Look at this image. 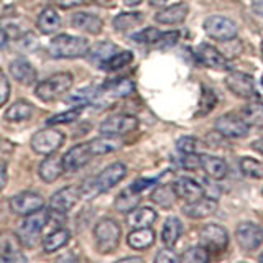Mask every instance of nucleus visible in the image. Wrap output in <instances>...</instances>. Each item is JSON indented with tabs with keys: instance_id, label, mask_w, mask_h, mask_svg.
I'll list each match as a JSON object with an SVG mask.
<instances>
[{
	"instance_id": "c756f323",
	"label": "nucleus",
	"mask_w": 263,
	"mask_h": 263,
	"mask_svg": "<svg viewBox=\"0 0 263 263\" xmlns=\"http://www.w3.org/2000/svg\"><path fill=\"white\" fill-rule=\"evenodd\" d=\"M127 243L134 250H145L155 243V232L150 227L134 229L127 237Z\"/></svg>"
},
{
	"instance_id": "3c124183",
	"label": "nucleus",
	"mask_w": 263,
	"mask_h": 263,
	"mask_svg": "<svg viewBox=\"0 0 263 263\" xmlns=\"http://www.w3.org/2000/svg\"><path fill=\"white\" fill-rule=\"evenodd\" d=\"M155 184V179H146V178H140V179H137V181H134L132 183V189L134 191H137V193H142V191H145V189H148L150 186H153Z\"/></svg>"
},
{
	"instance_id": "49530a36",
	"label": "nucleus",
	"mask_w": 263,
	"mask_h": 263,
	"mask_svg": "<svg viewBox=\"0 0 263 263\" xmlns=\"http://www.w3.org/2000/svg\"><path fill=\"white\" fill-rule=\"evenodd\" d=\"M178 40H179V31H164V33H161L156 46L160 49H168L171 46H175L178 43Z\"/></svg>"
},
{
	"instance_id": "b1692460",
	"label": "nucleus",
	"mask_w": 263,
	"mask_h": 263,
	"mask_svg": "<svg viewBox=\"0 0 263 263\" xmlns=\"http://www.w3.org/2000/svg\"><path fill=\"white\" fill-rule=\"evenodd\" d=\"M72 27L86 31L89 35H99V33L102 31L104 23L97 15L87 13V12H79V13H74V16H72Z\"/></svg>"
},
{
	"instance_id": "c03bdc74",
	"label": "nucleus",
	"mask_w": 263,
	"mask_h": 263,
	"mask_svg": "<svg viewBox=\"0 0 263 263\" xmlns=\"http://www.w3.org/2000/svg\"><path fill=\"white\" fill-rule=\"evenodd\" d=\"M202 146V142L196 137H181L176 142V148L181 153H197Z\"/></svg>"
},
{
	"instance_id": "ea45409f",
	"label": "nucleus",
	"mask_w": 263,
	"mask_h": 263,
	"mask_svg": "<svg viewBox=\"0 0 263 263\" xmlns=\"http://www.w3.org/2000/svg\"><path fill=\"white\" fill-rule=\"evenodd\" d=\"M240 170L243 175L249 178H253V179L263 178V164L258 160L250 158V156H245V158L240 160Z\"/></svg>"
},
{
	"instance_id": "37998d69",
	"label": "nucleus",
	"mask_w": 263,
	"mask_h": 263,
	"mask_svg": "<svg viewBox=\"0 0 263 263\" xmlns=\"http://www.w3.org/2000/svg\"><path fill=\"white\" fill-rule=\"evenodd\" d=\"M217 104V96L214 92L212 89L209 87H202V92H201V101H199V112L201 115H208L214 107Z\"/></svg>"
},
{
	"instance_id": "473e14b6",
	"label": "nucleus",
	"mask_w": 263,
	"mask_h": 263,
	"mask_svg": "<svg viewBox=\"0 0 263 263\" xmlns=\"http://www.w3.org/2000/svg\"><path fill=\"white\" fill-rule=\"evenodd\" d=\"M140 199H142V197H140V193L134 191L132 187H127L117 196L114 205L119 212H130L140 204Z\"/></svg>"
},
{
	"instance_id": "393cba45",
	"label": "nucleus",
	"mask_w": 263,
	"mask_h": 263,
	"mask_svg": "<svg viewBox=\"0 0 263 263\" xmlns=\"http://www.w3.org/2000/svg\"><path fill=\"white\" fill-rule=\"evenodd\" d=\"M115 53H117V46L114 43H110V41H101V43L92 46V49H89L86 56L90 63L97 66V68H102L105 61L110 60Z\"/></svg>"
},
{
	"instance_id": "e433bc0d",
	"label": "nucleus",
	"mask_w": 263,
	"mask_h": 263,
	"mask_svg": "<svg viewBox=\"0 0 263 263\" xmlns=\"http://www.w3.org/2000/svg\"><path fill=\"white\" fill-rule=\"evenodd\" d=\"M176 197L178 196H176L175 186H173V184H161L152 193V201L155 204L161 205V208H164V209L171 208V205L175 204Z\"/></svg>"
},
{
	"instance_id": "6ab92c4d",
	"label": "nucleus",
	"mask_w": 263,
	"mask_h": 263,
	"mask_svg": "<svg viewBox=\"0 0 263 263\" xmlns=\"http://www.w3.org/2000/svg\"><path fill=\"white\" fill-rule=\"evenodd\" d=\"M125 176H127V166L123 163L117 161L104 168L101 175L96 176V181L99 187H101V191L105 193V191H109V189H112L115 184H119Z\"/></svg>"
},
{
	"instance_id": "412c9836",
	"label": "nucleus",
	"mask_w": 263,
	"mask_h": 263,
	"mask_svg": "<svg viewBox=\"0 0 263 263\" xmlns=\"http://www.w3.org/2000/svg\"><path fill=\"white\" fill-rule=\"evenodd\" d=\"M10 74L23 86H31L33 82H36V69L25 58H16L10 63Z\"/></svg>"
},
{
	"instance_id": "7c9ffc66",
	"label": "nucleus",
	"mask_w": 263,
	"mask_h": 263,
	"mask_svg": "<svg viewBox=\"0 0 263 263\" xmlns=\"http://www.w3.org/2000/svg\"><path fill=\"white\" fill-rule=\"evenodd\" d=\"M156 220V212L152 208H140L128 212L127 216V224L132 229H142V227H150Z\"/></svg>"
},
{
	"instance_id": "9b49d317",
	"label": "nucleus",
	"mask_w": 263,
	"mask_h": 263,
	"mask_svg": "<svg viewBox=\"0 0 263 263\" xmlns=\"http://www.w3.org/2000/svg\"><path fill=\"white\" fill-rule=\"evenodd\" d=\"M235 238L242 250L252 252L263 243V230L253 222H243L235 229Z\"/></svg>"
},
{
	"instance_id": "72a5a7b5",
	"label": "nucleus",
	"mask_w": 263,
	"mask_h": 263,
	"mask_svg": "<svg viewBox=\"0 0 263 263\" xmlns=\"http://www.w3.org/2000/svg\"><path fill=\"white\" fill-rule=\"evenodd\" d=\"M33 114V105L27 101H16L5 110V119L8 122H23L28 120Z\"/></svg>"
},
{
	"instance_id": "8fccbe9b",
	"label": "nucleus",
	"mask_w": 263,
	"mask_h": 263,
	"mask_svg": "<svg viewBox=\"0 0 263 263\" xmlns=\"http://www.w3.org/2000/svg\"><path fill=\"white\" fill-rule=\"evenodd\" d=\"M8 97H10V84H8V79L5 74L0 71V107L5 105Z\"/></svg>"
},
{
	"instance_id": "e2e57ef3",
	"label": "nucleus",
	"mask_w": 263,
	"mask_h": 263,
	"mask_svg": "<svg viewBox=\"0 0 263 263\" xmlns=\"http://www.w3.org/2000/svg\"><path fill=\"white\" fill-rule=\"evenodd\" d=\"M261 84H263V79H261Z\"/></svg>"
},
{
	"instance_id": "7ed1b4c3",
	"label": "nucleus",
	"mask_w": 263,
	"mask_h": 263,
	"mask_svg": "<svg viewBox=\"0 0 263 263\" xmlns=\"http://www.w3.org/2000/svg\"><path fill=\"white\" fill-rule=\"evenodd\" d=\"M72 87V76L69 72H56L48 79L41 81L35 89V94L43 102H53L69 92Z\"/></svg>"
},
{
	"instance_id": "6e6552de",
	"label": "nucleus",
	"mask_w": 263,
	"mask_h": 263,
	"mask_svg": "<svg viewBox=\"0 0 263 263\" xmlns=\"http://www.w3.org/2000/svg\"><path fill=\"white\" fill-rule=\"evenodd\" d=\"M138 128V119L135 115H112V117L105 119L99 132L102 135L107 137H122V135H128L132 132H135Z\"/></svg>"
},
{
	"instance_id": "a211bd4d",
	"label": "nucleus",
	"mask_w": 263,
	"mask_h": 263,
	"mask_svg": "<svg viewBox=\"0 0 263 263\" xmlns=\"http://www.w3.org/2000/svg\"><path fill=\"white\" fill-rule=\"evenodd\" d=\"M217 211V201L214 197L202 196L199 199L187 202L183 208V214L189 219H205Z\"/></svg>"
},
{
	"instance_id": "f704fd0d",
	"label": "nucleus",
	"mask_w": 263,
	"mask_h": 263,
	"mask_svg": "<svg viewBox=\"0 0 263 263\" xmlns=\"http://www.w3.org/2000/svg\"><path fill=\"white\" fill-rule=\"evenodd\" d=\"M242 117L250 127L263 128V101H253L242 109Z\"/></svg>"
},
{
	"instance_id": "a19ab883",
	"label": "nucleus",
	"mask_w": 263,
	"mask_h": 263,
	"mask_svg": "<svg viewBox=\"0 0 263 263\" xmlns=\"http://www.w3.org/2000/svg\"><path fill=\"white\" fill-rule=\"evenodd\" d=\"M82 110H84V105H76L69 109L68 112H61V114H56L53 115L51 119H48V125H61V123H71L76 119L81 117Z\"/></svg>"
},
{
	"instance_id": "f3484780",
	"label": "nucleus",
	"mask_w": 263,
	"mask_h": 263,
	"mask_svg": "<svg viewBox=\"0 0 263 263\" xmlns=\"http://www.w3.org/2000/svg\"><path fill=\"white\" fill-rule=\"evenodd\" d=\"M81 197V191L76 186H68L63 187L60 191H56L51 196V201H49V205H51V211L60 212V214H66L69 212L74 205L78 204Z\"/></svg>"
},
{
	"instance_id": "1a4fd4ad",
	"label": "nucleus",
	"mask_w": 263,
	"mask_h": 263,
	"mask_svg": "<svg viewBox=\"0 0 263 263\" xmlns=\"http://www.w3.org/2000/svg\"><path fill=\"white\" fill-rule=\"evenodd\" d=\"M214 127L227 138H245L249 135V123L243 120L242 115L237 114H224L216 120Z\"/></svg>"
},
{
	"instance_id": "052dcab7",
	"label": "nucleus",
	"mask_w": 263,
	"mask_h": 263,
	"mask_svg": "<svg viewBox=\"0 0 263 263\" xmlns=\"http://www.w3.org/2000/svg\"><path fill=\"white\" fill-rule=\"evenodd\" d=\"M258 260H260V261L263 263V253H261V255H260V257H258Z\"/></svg>"
},
{
	"instance_id": "a878e982",
	"label": "nucleus",
	"mask_w": 263,
	"mask_h": 263,
	"mask_svg": "<svg viewBox=\"0 0 263 263\" xmlns=\"http://www.w3.org/2000/svg\"><path fill=\"white\" fill-rule=\"evenodd\" d=\"M36 27L43 35H51L61 27V18L53 7H45L38 15Z\"/></svg>"
},
{
	"instance_id": "2eb2a0df",
	"label": "nucleus",
	"mask_w": 263,
	"mask_h": 263,
	"mask_svg": "<svg viewBox=\"0 0 263 263\" xmlns=\"http://www.w3.org/2000/svg\"><path fill=\"white\" fill-rule=\"evenodd\" d=\"M92 152H90L89 143H79L69 148L68 152L63 155V164H64V171L74 173L81 168H84L86 164L92 158Z\"/></svg>"
},
{
	"instance_id": "4468645a",
	"label": "nucleus",
	"mask_w": 263,
	"mask_h": 263,
	"mask_svg": "<svg viewBox=\"0 0 263 263\" xmlns=\"http://www.w3.org/2000/svg\"><path fill=\"white\" fill-rule=\"evenodd\" d=\"M196 58L201 64L205 66V68H211V69H216V71H229L230 68H232L227 58L222 54L219 49H216L208 43H202V45L197 46Z\"/></svg>"
},
{
	"instance_id": "c85d7f7f",
	"label": "nucleus",
	"mask_w": 263,
	"mask_h": 263,
	"mask_svg": "<svg viewBox=\"0 0 263 263\" xmlns=\"http://www.w3.org/2000/svg\"><path fill=\"white\" fill-rule=\"evenodd\" d=\"M181 232H183V224H181V220L178 217L171 216L164 220L163 229H161V240H163L164 247L173 249V247L178 243Z\"/></svg>"
},
{
	"instance_id": "6e6d98bb",
	"label": "nucleus",
	"mask_w": 263,
	"mask_h": 263,
	"mask_svg": "<svg viewBox=\"0 0 263 263\" xmlns=\"http://www.w3.org/2000/svg\"><path fill=\"white\" fill-rule=\"evenodd\" d=\"M5 184H7V166L2 163L0 164V191L5 187Z\"/></svg>"
},
{
	"instance_id": "f03ea898",
	"label": "nucleus",
	"mask_w": 263,
	"mask_h": 263,
	"mask_svg": "<svg viewBox=\"0 0 263 263\" xmlns=\"http://www.w3.org/2000/svg\"><path fill=\"white\" fill-rule=\"evenodd\" d=\"M122 229L114 219H101L94 227V242L99 253H112L117 250Z\"/></svg>"
},
{
	"instance_id": "9d476101",
	"label": "nucleus",
	"mask_w": 263,
	"mask_h": 263,
	"mask_svg": "<svg viewBox=\"0 0 263 263\" xmlns=\"http://www.w3.org/2000/svg\"><path fill=\"white\" fill-rule=\"evenodd\" d=\"M8 205H10V211L13 214L25 217V216H30V214L36 212L40 209H43L45 201H43V197L36 193L25 191V193L13 196L10 202H8Z\"/></svg>"
},
{
	"instance_id": "a18cd8bd",
	"label": "nucleus",
	"mask_w": 263,
	"mask_h": 263,
	"mask_svg": "<svg viewBox=\"0 0 263 263\" xmlns=\"http://www.w3.org/2000/svg\"><path fill=\"white\" fill-rule=\"evenodd\" d=\"M79 191H81V197H84V199H94L99 194H101V187H99L96 178H89L86 179L84 183L79 186Z\"/></svg>"
},
{
	"instance_id": "680f3d73",
	"label": "nucleus",
	"mask_w": 263,
	"mask_h": 263,
	"mask_svg": "<svg viewBox=\"0 0 263 263\" xmlns=\"http://www.w3.org/2000/svg\"><path fill=\"white\" fill-rule=\"evenodd\" d=\"M261 60H263V43H261Z\"/></svg>"
},
{
	"instance_id": "4c0bfd02",
	"label": "nucleus",
	"mask_w": 263,
	"mask_h": 263,
	"mask_svg": "<svg viewBox=\"0 0 263 263\" xmlns=\"http://www.w3.org/2000/svg\"><path fill=\"white\" fill-rule=\"evenodd\" d=\"M211 258V253L208 252V249L202 245H196L191 247V249L184 250V253L179 257V261L183 263H208Z\"/></svg>"
},
{
	"instance_id": "423d86ee",
	"label": "nucleus",
	"mask_w": 263,
	"mask_h": 263,
	"mask_svg": "<svg viewBox=\"0 0 263 263\" xmlns=\"http://www.w3.org/2000/svg\"><path fill=\"white\" fill-rule=\"evenodd\" d=\"M63 143H64V135L56 128H45V130L36 132V134L31 137V142H30L33 152L38 155H46V156L56 153Z\"/></svg>"
},
{
	"instance_id": "58836bf2",
	"label": "nucleus",
	"mask_w": 263,
	"mask_h": 263,
	"mask_svg": "<svg viewBox=\"0 0 263 263\" xmlns=\"http://www.w3.org/2000/svg\"><path fill=\"white\" fill-rule=\"evenodd\" d=\"M132 61H134V54H132V51H117L115 53L110 60H107L105 64L102 66L101 69L104 71H119L122 68H125V66H128Z\"/></svg>"
},
{
	"instance_id": "39448f33",
	"label": "nucleus",
	"mask_w": 263,
	"mask_h": 263,
	"mask_svg": "<svg viewBox=\"0 0 263 263\" xmlns=\"http://www.w3.org/2000/svg\"><path fill=\"white\" fill-rule=\"evenodd\" d=\"M204 31L217 41H232L238 35V27L227 16L211 15L204 20Z\"/></svg>"
},
{
	"instance_id": "09e8293b",
	"label": "nucleus",
	"mask_w": 263,
	"mask_h": 263,
	"mask_svg": "<svg viewBox=\"0 0 263 263\" xmlns=\"http://www.w3.org/2000/svg\"><path fill=\"white\" fill-rule=\"evenodd\" d=\"M155 261L156 263H175V261H179V257L166 247V250H160L155 255Z\"/></svg>"
},
{
	"instance_id": "5fc2aeb1",
	"label": "nucleus",
	"mask_w": 263,
	"mask_h": 263,
	"mask_svg": "<svg viewBox=\"0 0 263 263\" xmlns=\"http://www.w3.org/2000/svg\"><path fill=\"white\" fill-rule=\"evenodd\" d=\"M7 41H8V33L4 25L0 23V49H4L7 46Z\"/></svg>"
},
{
	"instance_id": "cd10ccee",
	"label": "nucleus",
	"mask_w": 263,
	"mask_h": 263,
	"mask_svg": "<svg viewBox=\"0 0 263 263\" xmlns=\"http://www.w3.org/2000/svg\"><path fill=\"white\" fill-rule=\"evenodd\" d=\"M201 168L212 179H224L229 171L227 163L224 160L211 155H201Z\"/></svg>"
},
{
	"instance_id": "79ce46f5",
	"label": "nucleus",
	"mask_w": 263,
	"mask_h": 263,
	"mask_svg": "<svg viewBox=\"0 0 263 263\" xmlns=\"http://www.w3.org/2000/svg\"><path fill=\"white\" fill-rule=\"evenodd\" d=\"M160 36H161V31L158 28L150 27V28H143L138 33H135V35L132 36V40L137 41V43H140V45H156Z\"/></svg>"
},
{
	"instance_id": "2f4dec72",
	"label": "nucleus",
	"mask_w": 263,
	"mask_h": 263,
	"mask_svg": "<svg viewBox=\"0 0 263 263\" xmlns=\"http://www.w3.org/2000/svg\"><path fill=\"white\" fill-rule=\"evenodd\" d=\"M122 145L123 143L119 140V137H107V135H102L89 142V148L94 156L112 153L115 150H119V148H122Z\"/></svg>"
},
{
	"instance_id": "bb28decb",
	"label": "nucleus",
	"mask_w": 263,
	"mask_h": 263,
	"mask_svg": "<svg viewBox=\"0 0 263 263\" xmlns=\"http://www.w3.org/2000/svg\"><path fill=\"white\" fill-rule=\"evenodd\" d=\"M71 238V232L68 229H56L53 232H49L46 237H43V240H41V247H43V250L46 253H53L56 250L63 249V247L68 245Z\"/></svg>"
},
{
	"instance_id": "f257e3e1",
	"label": "nucleus",
	"mask_w": 263,
	"mask_h": 263,
	"mask_svg": "<svg viewBox=\"0 0 263 263\" xmlns=\"http://www.w3.org/2000/svg\"><path fill=\"white\" fill-rule=\"evenodd\" d=\"M89 51L87 40L72 35H58L48 45L49 56L56 60H74V58H82Z\"/></svg>"
},
{
	"instance_id": "20e7f679",
	"label": "nucleus",
	"mask_w": 263,
	"mask_h": 263,
	"mask_svg": "<svg viewBox=\"0 0 263 263\" xmlns=\"http://www.w3.org/2000/svg\"><path fill=\"white\" fill-rule=\"evenodd\" d=\"M49 212L45 209H40L36 212L25 216V220L18 226V237L23 243V247H35L40 240V235L43 232V229L48 224Z\"/></svg>"
},
{
	"instance_id": "f8f14e48",
	"label": "nucleus",
	"mask_w": 263,
	"mask_h": 263,
	"mask_svg": "<svg viewBox=\"0 0 263 263\" xmlns=\"http://www.w3.org/2000/svg\"><path fill=\"white\" fill-rule=\"evenodd\" d=\"M226 86L230 92H234L237 97L242 99H253L257 96V87H255V81L250 74H245L240 71L230 72L226 79Z\"/></svg>"
},
{
	"instance_id": "4be33fe9",
	"label": "nucleus",
	"mask_w": 263,
	"mask_h": 263,
	"mask_svg": "<svg viewBox=\"0 0 263 263\" xmlns=\"http://www.w3.org/2000/svg\"><path fill=\"white\" fill-rule=\"evenodd\" d=\"M64 173V164H63V156H56L53 155H48V158H45L43 161L40 163V168H38V175L40 178L45 181V183H53L58 178Z\"/></svg>"
},
{
	"instance_id": "c9c22d12",
	"label": "nucleus",
	"mask_w": 263,
	"mask_h": 263,
	"mask_svg": "<svg viewBox=\"0 0 263 263\" xmlns=\"http://www.w3.org/2000/svg\"><path fill=\"white\" fill-rule=\"evenodd\" d=\"M142 22H143V15L140 12H123L115 16L112 25L117 31H128L138 27V25H142Z\"/></svg>"
},
{
	"instance_id": "864d4df0",
	"label": "nucleus",
	"mask_w": 263,
	"mask_h": 263,
	"mask_svg": "<svg viewBox=\"0 0 263 263\" xmlns=\"http://www.w3.org/2000/svg\"><path fill=\"white\" fill-rule=\"evenodd\" d=\"M252 10L255 15L263 18V0H252Z\"/></svg>"
},
{
	"instance_id": "dca6fc26",
	"label": "nucleus",
	"mask_w": 263,
	"mask_h": 263,
	"mask_svg": "<svg viewBox=\"0 0 263 263\" xmlns=\"http://www.w3.org/2000/svg\"><path fill=\"white\" fill-rule=\"evenodd\" d=\"M135 92V84L132 79L122 78V79H114L105 82V84L99 89V99L97 102H101L102 99H123L128 97L130 94Z\"/></svg>"
},
{
	"instance_id": "ddd939ff",
	"label": "nucleus",
	"mask_w": 263,
	"mask_h": 263,
	"mask_svg": "<svg viewBox=\"0 0 263 263\" xmlns=\"http://www.w3.org/2000/svg\"><path fill=\"white\" fill-rule=\"evenodd\" d=\"M23 243L18 234L4 232L0 234V260L4 261H27V257L23 255Z\"/></svg>"
},
{
	"instance_id": "bf43d9fd",
	"label": "nucleus",
	"mask_w": 263,
	"mask_h": 263,
	"mask_svg": "<svg viewBox=\"0 0 263 263\" xmlns=\"http://www.w3.org/2000/svg\"><path fill=\"white\" fill-rule=\"evenodd\" d=\"M120 261H142V258H138V257H127V258H122Z\"/></svg>"
},
{
	"instance_id": "13d9d810",
	"label": "nucleus",
	"mask_w": 263,
	"mask_h": 263,
	"mask_svg": "<svg viewBox=\"0 0 263 263\" xmlns=\"http://www.w3.org/2000/svg\"><path fill=\"white\" fill-rule=\"evenodd\" d=\"M148 2H150V5H152V7H161V5L166 4L168 0H148Z\"/></svg>"
},
{
	"instance_id": "de8ad7c7",
	"label": "nucleus",
	"mask_w": 263,
	"mask_h": 263,
	"mask_svg": "<svg viewBox=\"0 0 263 263\" xmlns=\"http://www.w3.org/2000/svg\"><path fill=\"white\" fill-rule=\"evenodd\" d=\"M181 163H183V166L187 168V170H197V168H201V155H197V153H184Z\"/></svg>"
},
{
	"instance_id": "5701e85b",
	"label": "nucleus",
	"mask_w": 263,
	"mask_h": 263,
	"mask_svg": "<svg viewBox=\"0 0 263 263\" xmlns=\"http://www.w3.org/2000/svg\"><path fill=\"white\" fill-rule=\"evenodd\" d=\"M187 13H189V7L186 4H175L160 10L155 15V20L161 25H178L186 20Z\"/></svg>"
},
{
	"instance_id": "0eeeda50",
	"label": "nucleus",
	"mask_w": 263,
	"mask_h": 263,
	"mask_svg": "<svg viewBox=\"0 0 263 263\" xmlns=\"http://www.w3.org/2000/svg\"><path fill=\"white\" fill-rule=\"evenodd\" d=\"M199 240L209 253H222L229 247V232L219 224H208L201 230Z\"/></svg>"
},
{
	"instance_id": "603ef678",
	"label": "nucleus",
	"mask_w": 263,
	"mask_h": 263,
	"mask_svg": "<svg viewBox=\"0 0 263 263\" xmlns=\"http://www.w3.org/2000/svg\"><path fill=\"white\" fill-rule=\"evenodd\" d=\"M90 0H54V4L61 8H74L79 5H86L89 4Z\"/></svg>"
},
{
	"instance_id": "4d7b16f0",
	"label": "nucleus",
	"mask_w": 263,
	"mask_h": 263,
	"mask_svg": "<svg viewBox=\"0 0 263 263\" xmlns=\"http://www.w3.org/2000/svg\"><path fill=\"white\" fill-rule=\"evenodd\" d=\"M142 2H143V0H123V4H125L127 7H137Z\"/></svg>"
},
{
	"instance_id": "aec40b11",
	"label": "nucleus",
	"mask_w": 263,
	"mask_h": 263,
	"mask_svg": "<svg viewBox=\"0 0 263 263\" xmlns=\"http://www.w3.org/2000/svg\"><path fill=\"white\" fill-rule=\"evenodd\" d=\"M173 186H175V191H176V196L179 197V199L183 201H196L199 199V197L204 196V187L202 184H199L197 181L191 179V178H178L175 183H173Z\"/></svg>"
}]
</instances>
